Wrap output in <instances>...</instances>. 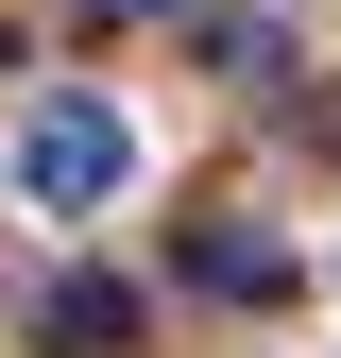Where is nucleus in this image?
<instances>
[{"mask_svg": "<svg viewBox=\"0 0 341 358\" xmlns=\"http://www.w3.org/2000/svg\"><path fill=\"white\" fill-rule=\"evenodd\" d=\"M34 341H52V358H137V290H119V273L34 290Z\"/></svg>", "mask_w": 341, "mask_h": 358, "instance_id": "7ed1b4c3", "label": "nucleus"}, {"mask_svg": "<svg viewBox=\"0 0 341 358\" xmlns=\"http://www.w3.org/2000/svg\"><path fill=\"white\" fill-rule=\"evenodd\" d=\"M170 273L222 290V307H273V290H290V239H256V222H188V239H170Z\"/></svg>", "mask_w": 341, "mask_h": 358, "instance_id": "f03ea898", "label": "nucleus"}, {"mask_svg": "<svg viewBox=\"0 0 341 358\" xmlns=\"http://www.w3.org/2000/svg\"><path fill=\"white\" fill-rule=\"evenodd\" d=\"M119 171H137V137H119V103H85V85H68V103H34V137H17V188L52 205V222H85V205L119 188Z\"/></svg>", "mask_w": 341, "mask_h": 358, "instance_id": "f257e3e1", "label": "nucleus"}]
</instances>
